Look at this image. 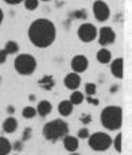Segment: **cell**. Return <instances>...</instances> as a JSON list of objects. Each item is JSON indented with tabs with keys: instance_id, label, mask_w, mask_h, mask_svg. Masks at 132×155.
I'll return each instance as SVG.
<instances>
[{
	"instance_id": "6",
	"label": "cell",
	"mask_w": 132,
	"mask_h": 155,
	"mask_svg": "<svg viewBox=\"0 0 132 155\" xmlns=\"http://www.w3.org/2000/svg\"><path fill=\"white\" fill-rule=\"evenodd\" d=\"M97 31L98 30L92 23H82L77 30V35H78L80 41H82L84 43H89L97 38Z\"/></svg>"
},
{
	"instance_id": "7",
	"label": "cell",
	"mask_w": 132,
	"mask_h": 155,
	"mask_svg": "<svg viewBox=\"0 0 132 155\" xmlns=\"http://www.w3.org/2000/svg\"><path fill=\"white\" fill-rule=\"evenodd\" d=\"M97 37H98V43L103 47H107L109 45H113L116 41V32L115 30L109 26H104L97 31Z\"/></svg>"
},
{
	"instance_id": "11",
	"label": "cell",
	"mask_w": 132,
	"mask_h": 155,
	"mask_svg": "<svg viewBox=\"0 0 132 155\" xmlns=\"http://www.w3.org/2000/svg\"><path fill=\"white\" fill-rule=\"evenodd\" d=\"M123 70H124V61H123V58H116L111 62V71H112L113 77L121 80Z\"/></svg>"
},
{
	"instance_id": "1",
	"label": "cell",
	"mask_w": 132,
	"mask_h": 155,
	"mask_svg": "<svg viewBox=\"0 0 132 155\" xmlns=\"http://www.w3.org/2000/svg\"><path fill=\"white\" fill-rule=\"evenodd\" d=\"M28 39L35 47L39 49H46L51 46L57 37V28L55 25L50 19L46 18H39L35 19L31 25L28 26Z\"/></svg>"
},
{
	"instance_id": "2",
	"label": "cell",
	"mask_w": 132,
	"mask_h": 155,
	"mask_svg": "<svg viewBox=\"0 0 132 155\" xmlns=\"http://www.w3.org/2000/svg\"><path fill=\"white\" fill-rule=\"evenodd\" d=\"M100 120L108 131L120 130L123 124V109L119 105H108L101 111Z\"/></svg>"
},
{
	"instance_id": "35",
	"label": "cell",
	"mask_w": 132,
	"mask_h": 155,
	"mask_svg": "<svg viewBox=\"0 0 132 155\" xmlns=\"http://www.w3.org/2000/svg\"><path fill=\"white\" fill-rule=\"evenodd\" d=\"M117 89H119V86H117V85H113L112 88H111V93H113V92H116V91H117Z\"/></svg>"
},
{
	"instance_id": "33",
	"label": "cell",
	"mask_w": 132,
	"mask_h": 155,
	"mask_svg": "<svg viewBox=\"0 0 132 155\" xmlns=\"http://www.w3.org/2000/svg\"><path fill=\"white\" fill-rule=\"evenodd\" d=\"M3 19H4V12H3V10L0 8V26H2V23H3Z\"/></svg>"
},
{
	"instance_id": "24",
	"label": "cell",
	"mask_w": 132,
	"mask_h": 155,
	"mask_svg": "<svg viewBox=\"0 0 132 155\" xmlns=\"http://www.w3.org/2000/svg\"><path fill=\"white\" fill-rule=\"evenodd\" d=\"M25 8L27 11H35L38 8V4H39V2L38 0H25Z\"/></svg>"
},
{
	"instance_id": "18",
	"label": "cell",
	"mask_w": 132,
	"mask_h": 155,
	"mask_svg": "<svg viewBox=\"0 0 132 155\" xmlns=\"http://www.w3.org/2000/svg\"><path fill=\"white\" fill-rule=\"evenodd\" d=\"M12 151V144L4 136H0V155H8Z\"/></svg>"
},
{
	"instance_id": "5",
	"label": "cell",
	"mask_w": 132,
	"mask_h": 155,
	"mask_svg": "<svg viewBox=\"0 0 132 155\" xmlns=\"http://www.w3.org/2000/svg\"><path fill=\"white\" fill-rule=\"evenodd\" d=\"M88 144L94 151H107L112 146V138L107 132H94L89 135Z\"/></svg>"
},
{
	"instance_id": "26",
	"label": "cell",
	"mask_w": 132,
	"mask_h": 155,
	"mask_svg": "<svg viewBox=\"0 0 132 155\" xmlns=\"http://www.w3.org/2000/svg\"><path fill=\"white\" fill-rule=\"evenodd\" d=\"M31 136H32V128L31 127H27L23 130V134H22V142L25 143L27 140H30L31 139Z\"/></svg>"
},
{
	"instance_id": "38",
	"label": "cell",
	"mask_w": 132,
	"mask_h": 155,
	"mask_svg": "<svg viewBox=\"0 0 132 155\" xmlns=\"http://www.w3.org/2000/svg\"><path fill=\"white\" fill-rule=\"evenodd\" d=\"M14 155H19V154H14Z\"/></svg>"
},
{
	"instance_id": "9",
	"label": "cell",
	"mask_w": 132,
	"mask_h": 155,
	"mask_svg": "<svg viewBox=\"0 0 132 155\" xmlns=\"http://www.w3.org/2000/svg\"><path fill=\"white\" fill-rule=\"evenodd\" d=\"M89 66V61L85 55L82 54H78V55H74L71 58V62H70V68L73 70V73H84Z\"/></svg>"
},
{
	"instance_id": "14",
	"label": "cell",
	"mask_w": 132,
	"mask_h": 155,
	"mask_svg": "<svg viewBox=\"0 0 132 155\" xmlns=\"http://www.w3.org/2000/svg\"><path fill=\"white\" fill-rule=\"evenodd\" d=\"M38 85L42 89H45V91H51L54 86H55V80L50 74H45L41 80H38Z\"/></svg>"
},
{
	"instance_id": "23",
	"label": "cell",
	"mask_w": 132,
	"mask_h": 155,
	"mask_svg": "<svg viewBox=\"0 0 132 155\" xmlns=\"http://www.w3.org/2000/svg\"><path fill=\"white\" fill-rule=\"evenodd\" d=\"M73 19H78V20H85L86 18H88V14H86V11L85 10H76V11H73L70 15Z\"/></svg>"
},
{
	"instance_id": "32",
	"label": "cell",
	"mask_w": 132,
	"mask_h": 155,
	"mask_svg": "<svg viewBox=\"0 0 132 155\" xmlns=\"http://www.w3.org/2000/svg\"><path fill=\"white\" fill-rule=\"evenodd\" d=\"M7 4H11V5H16V4H20V3H23L25 0H4Z\"/></svg>"
},
{
	"instance_id": "22",
	"label": "cell",
	"mask_w": 132,
	"mask_h": 155,
	"mask_svg": "<svg viewBox=\"0 0 132 155\" xmlns=\"http://www.w3.org/2000/svg\"><path fill=\"white\" fill-rule=\"evenodd\" d=\"M112 144H113V147H115V150L117 151V153H121V148H123V135H121V132H119L117 135H116V138L112 139Z\"/></svg>"
},
{
	"instance_id": "20",
	"label": "cell",
	"mask_w": 132,
	"mask_h": 155,
	"mask_svg": "<svg viewBox=\"0 0 132 155\" xmlns=\"http://www.w3.org/2000/svg\"><path fill=\"white\" fill-rule=\"evenodd\" d=\"M84 100H85V96L78 91H74L73 93L70 94V99H69V101H70L73 105H78V104H81Z\"/></svg>"
},
{
	"instance_id": "37",
	"label": "cell",
	"mask_w": 132,
	"mask_h": 155,
	"mask_svg": "<svg viewBox=\"0 0 132 155\" xmlns=\"http://www.w3.org/2000/svg\"><path fill=\"white\" fill-rule=\"evenodd\" d=\"M38 2H50V0H38Z\"/></svg>"
},
{
	"instance_id": "21",
	"label": "cell",
	"mask_w": 132,
	"mask_h": 155,
	"mask_svg": "<svg viewBox=\"0 0 132 155\" xmlns=\"http://www.w3.org/2000/svg\"><path fill=\"white\" fill-rule=\"evenodd\" d=\"M22 116L25 119H34L35 116H37V109H35L34 107H31V105H27V107L23 108Z\"/></svg>"
},
{
	"instance_id": "25",
	"label": "cell",
	"mask_w": 132,
	"mask_h": 155,
	"mask_svg": "<svg viewBox=\"0 0 132 155\" xmlns=\"http://www.w3.org/2000/svg\"><path fill=\"white\" fill-rule=\"evenodd\" d=\"M96 92H97V86L96 84H93V82H86L85 84V93L88 94V96H94Z\"/></svg>"
},
{
	"instance_id": "16",
	"label": "cell",
	"mask_w": 132,
	"mask_h": 155,
	"mask_svg": "<svg viewBox=\"0 0 132 155\" xmlns=\"http://www.w3.org/2000/svg\"><path fill=\"white\" fill-rule=\"evenodd\" d=\"M96 58H97V61L100 62V64H109L111 61H112V54H111V51L107 49V47H101L100 50L97 51V54H96Z\"/></svg>"
},
{
	"instance_id": "39",
	"label": "cell",
	"mask_w": 132,
	"mask_h": 155,
	"mask_svg": "<svg viewBox=\"0 0 132 155\" xmlns=\"http://www.w3.org/2000/svg\"><path fill=\"white\" fill-rule=\"evenodd\" d=\"M0 80H2V78H0Z\"/></svg>"
},
{
	"instance_id": "8",
	"label": "cell",
	"mask_w": 132,
	"mask_h": 155,
	"mask_svg": "<svg viewBox=\"0 0 132 155\" xmlns=\"http://www.w3.org/2000/svg\"><path fill=\"white\" fill-rule=\"evenodd\" d=\"M93 14H94V18L98 22H105L111 16L109 5L104 0H96L93 3Z\"/></svg>"
},
{
	"instance_id": "29",
	"label": "cell",
	"mask_w": 132,
	"mask_h": 155,
	"mask_svg": "<svg viewBox=\"0 0 132 155\" xmlns=\"http://www.w3.org/2000/svg\"><path fill=\"white\" fill-rule=\"evenodd\" d=\"M12 150L18 151V153H19V151H22L23 150V142L22 140H16L12 144Z\"/></svg>"
},
{
	"instance_id": "27",
	"label": "cell",
	"mask_w": 132,
	"mask_h": 155,
	"mask_svg": "<svg viewBox=\"0 0 132 155\" xmlns=\"http://www.w3.org/2000/svg\"><path fill=\"white\" fill-rule=\"evenodd\" d=\"M89 130L88 128H81V130H78V134H77L76 138L77 139H88L89 138Z\"/></svg>"
},
{
	"instance_id": "4",
	"label": "cell",
	"mask_w": 132,
	"mask_h": 155,
	"mask_svg": "<svg viewBox=\"0 0 132 155\" xmlns=\"http://www.w3.org/2000/svg\"><path fill=\"white\" fill-rule=\"evenodd\" d=\"M15 70L22 76H31L37 69V59L31 54H19L14 61Z\"/></svg>"
},
{
	"instance_id": "12",
	"label": "cell",
	"mask_w": 132,
	"mask_h": 155,
	"mask_svg": "<svg viewBox=\"0 0 132 155\" xmlns=\"http://www.w3.org/2000/svg\"><path fill=\"white\" fill-rule=\"evenodd\" d=\"M64 147L66 151H69V153H76L77 150H78V146H80V142L78 139L76 138V136H71V135H66L64 139Z\"/></svg>"
},
{
	"instance_id": "13",
	"label": "cell",
	"mask_w": 132,
	"mask_h": 155,
	"mask_svg": "<svg viewBox=\"0 0 132 155\" xmlns=\"http://www.w3.org/2000/svg\"><path fill=\"white\" fill-rule=\"evenodd\" d=\"M37 115H39L42 116V117H45V116H47V115H50L53 111V105H51V103L50 101H47V100H42L38 103V107L37 108Z\"/></svg>"
},
{
	"instance_id": "15",
	"label": "cell",
	"mask_w": 132,
	"mask_h": 155,
	"mask_svg": "<svg viewBox=\"0 0 132 155\" xmlns=\"http://www.w3.org/2000/svg\"><path fill=\"white\" fill-rule=\"evenodd\" d=\"M3 131L7 134H14L15 131L18 130V120L14 117V116H10L7 117L4 121H3Z\"/></svg>"
},
{
	"instance_id": "36",
	"label": "cell",
	"mask_w": 132,
	"mask_h": 155,
	"mask_svg": "<svg viewBox=\"0 0 132 155\" xmlns=\"http://www.w3.org/2000/svg\"><path fill=\"white\" fill-rule=\"evenodd\" d=\"M69 155H80V154H77V153H71V154H69Z\"/></svg>"
},
{
	"instance_id": "30",
	"label": "cell",
	"mask_w": 132,
	"mask_h": 155,
	"mask_svg": "<svg viewBox=\"0 0 132 155\" xmlns=\"http://www.w3.org/2000/svg\"><path fill=\"white\" fill-rule=\"evenodd\" d=\"M5 59H7V53H5L3 49H0V65L4 64Z\"/></svg>"
},
{
	"instance_id": "34",
	"label": "cell",
	"mask_w": 132,
	"mask_h": 155,
	"mask_svg": "<svg viewBox=\"0 0 132 155\" xmlns=\"http://www.w3.org/2000/svg\"><path fill=\"white\" fill-rule=\"evenodd\" d=\"M7 111H8V113H14V112H15V108H14L12 105H10V107L7 108Z\"/></svg>"
},
{
	"instance_id": "3",
	"label": "cell",
	"mask_w": 132,
	"mask_h": 155,
	"mask_svg": "<svg viewBox=\"0 0 132 155\" xmlns=\"http://www.w3.org/2000/svg\"><path fill=\"white\" fill-rule=\"evenodd\" d=\"M42 134L46 140L55 143L64 139L66 135H69V126L62 119H55V120H51L45 124Z\"/></svg>"
},
{
	"instance_id": "19",
	"label": "cell",
	"mask_w": 132,
	"mask_h": 155,
	"mask_svg": "<svg viewBox=\"0 0 132 155\" xmlns=\"http://www.w3.org/2000/svg\"><path fill=\"white\" fill-rule=\"evenodd\" d=\"M4 50L5 53L8 54H16L18 51H19V45L18 42H15V41H7V43L4 45Z\"/></svg>"
},
{
	"instance_id": "17",
	"label": "cell",
	"mask_w": 132,
	"mask_h": 155,
	"mask_svg": "<svg viewBox=\"0 0 132 155\" xmlns=\"http://www.w3.org/2000/svg\"><path fill=\"white\" fill-rule=\"evenodd\" d=\"M73 104L69 100H62L58 104V112L61 116H70L73 113Z\"/></svg>"
},
{
	"instance_id": "28",
	"label": "cell",
	"mask_w": 132,
	"mask_h": 155,
	"mask_svg": "<svg viewBox=\"0 0 132 155\" xmlns=\"http://www.w3.org/2000/svg\"><path fill=\"white\" fill-rule=\"evenodd\" d=\"M80 121L82 124H89L92 123V115H89V113H82L80 117Z\"/></svg>"
},
{
	"instance_id": "10",
	"label": "cell",
	"mask_w": 132,
	"mask_h": 155,
	"mask_svg": "<svg viewBox=\"0 0 132 155\" xmlns=\"http://www.w3.org/2000/svg\"><path fill=\"white\" fill-rule=\"evenodd\" d=\"M64 84L68 89H70V91H77L78 89V86L81 85V77L80 74L77 73H69L66 74L65 80H64Z\"/></svg>"
},
{
	"instance_id": "31",
	"label": "cell",
	"mask_w": 132,
	"mask_h": 155,
	"mask_svg": "<svg viewBox=\"0 0 132 155\" xmlns=\"http://www.w3.org/2000/svg\"><path fill=\"white\" fill-rule=\"evenodd\" d=\"M86 101H88L89 104H93V105H98V103H100V101H98L97 99H94V97H92V96H88V97H86Z\"/></svg>"
}]
</instances>
